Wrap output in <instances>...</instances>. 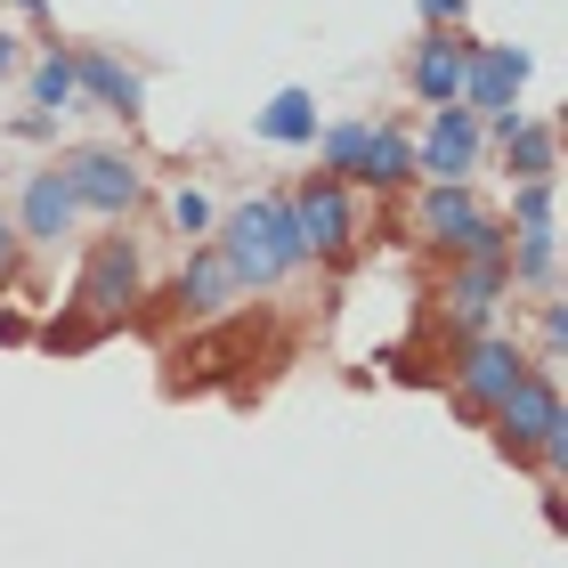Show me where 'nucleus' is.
<instances>
[{
    "instance_id": "obj_1",
    "label": "nucleus",
    "mask_w": 568,
    "mask_h": 568,
    "mask_svg": "<svg viewBox=\"0 0 568 568\" xmlns=\"http://www.w3.org/2000/svg\"><path fill=\"white\" fill-rule=\"evenodd\" d=\"M220 252H227V268H236V284L244 293H268V284H284L308 252H301V236H293V212H284L276 195H261V203H244L236 220H227V236H220Z\"/></svg>"
},
{
    "instance_id": "obj_2",
    "label": "nucleus",
    "mask_w": 568,
    "mask_h": 568,
    "mask_svg": "<svg viewBox=\"0 0 568 568\" xmlns=\"http://www.w3.org/2000/svg\"><path fill=\"white\" fill-rule=\"evenodd\" d=\"M487 415H496V430H504V447H511V455H545L552 471L568 463V415H560L552 374H536V366H528L496 406H487Z\"/></svg>"
},
{
    "instance_id": "obj_3",
    "label": "nucleus",
    "mask_w": 568,
    "mask_h": 568,
    "mask_svg": "<svg viewBox=\"0 0 568 568\" xmlns=\"http://www.w3.org/2000/svg\"><path fill=\"white\" fill-rule=\"evenodd\" d=\"M423 236H438V244L455 252V261H487V252H511L504 220H487V212H479V195L463 187V179H430V195H423Z\"/></svg>"
},
{
    "instance_id": "obj_4",
    "label": "nucleus",
    "mask_w": 568,
    "mask_h": 568,
    "mask_svg": "<svg viewBox=\"0 0 568 568\" xmlns=\"http://www.w3.org/2000/svg\"><path fill=\"white\" fill-rule=\"evenodd\" d=\"M65 187H73V203H82V212L122 220V212L146 195V179H139V163H131L122 146H82V154H65Z\"/></svg>"
},
{
    "instance_id": "obj_5",
    "label": "nucleus",
    "mask_w": 568,
    "mask_h": 568,
    "mask_svg": "<svg viewBox=\"0 0 568 568\" xmlns=\"http://www.w3.org/2000/svg\"><path fill=\"white\" fill-rule=\"evenodd\" d=\"M284 212H293L301 252H317V261H342L349 236H357V212H349V187H342V179H308Z\"/></svg>"
},
{
    "instance_id": "obj_6",
    "label": "nucleus",
    "mask_w": 568,
    "mask_h": 568,
    "mask_svg": "<svg viewBox=\"0 0 568 568\" xmlns=\"http://www.w3.org/2000/svg\"><path fill=\"white\" fill-rule=\"evenodd\" d=\"M520 374H528V357L511 349L504 333H471V342H463V357H455V390H463V406H471V415H487V406H496Z\"/></svg>"
},
{
    "instance_id": "obj_7",
    "label": "nucleus",
    "mask_w": 568,
    "mask_h": 568,
    "mask_svg": "<svg viewBox=\"0 0 568 568\" xmlns=\"http://www.w3.org/2000/svg\"><path fill=\"white\" fill-rule=\"evenodd\" d=\"M139 284H146L139 244H131V236H106V244L90 252V268H82V308L106 325V317H122V308L139 301Z\"/></svg>"
},
{
    "instance_id": "obj_8",
    "label": "nucleus",
    "mask_w": 568,
    "mask_h": 568,
    "mask_svg": "<svg viewBox=\"0 0 568 568\" xmlns=\"http://www.w3.org/2000/svg\"><path fill=\"white\" fill-rule=\"evenodd\" d=\"M479 146H487V131H479L471 106H430V131L415 146V171H430V179H471Z\"/></svg>"
},
{
    "instance_id": "obj_9",
    "label": "nucleus",
    "mask_w": 568,
    "mask_h": 568,
    "mask_svg": "<svg viewBox=\"0 0 568 568\" xmlns=\"http://www.w3.org/2000/svg\"><path fill=\"white\" fill-rule=\"evenodd\" d=\"M520 82H528V49H479L471 41V65H463V98L455 106H471V114H520L511 98H520Z\"/></svg>"
},
{
    "instance_id": "obj_10",
    "label": "nucleus",
    "mask_w": 568,
    "mask_h": 568,
    "mask_svg": "<svg viewBox=\"0 0 568 568\" xmlns=\"http://www.w3.org/2000/svg\"><path fill=\"white\" fill-rule=\"evenodd\" d=\"M73 220H82V203H73L65 171H33V179H24V203H17V244H58V236H73Z\"/></svg>"
},
{
    "instance_id": "obj_11",
    "label": "nucleus",
    "mask_w": 568,
    "mask_h": 568,
    "mask_svg": "<svg viewBox=\"0 0 568 568\" xmlns=\"http://www.w3.org/2000/svg\"><path fill=\"white\" fill-rule=\"evenodd\" d=\"M463 65H471V41L430 33V41L415 49V65H406V82H415L423 106H455V98H463Z\"/></svg>"
},
{
    "instance_id": "obj_12",
    "label": "nucleus",
    "mask_w": 568,
    "mask_h": 568,
    "mask_svg": "<svg viewBox=\"0 0 568 568\" xmlns=\"http://www.w3.org/2000/svg\"><path fill=\"white\" fill-rule=\"evenodd\" d=\"M511 293V276H504V252H487V261H463L455 284H447V308H455V325L463 333H487V317H496V301Z\"/></svg>"
},
{
    "instance_id": "obj_13",
    "label": "nucleus",
    "mask_w": 568,
    "mask_h": 568,
    "mask_svg": "<svg viewBox=\"0 0 568 568\" xmlns=\"http://www.w3.org/2000/svg\"><path fill=\"white\" fill-rule=\"evenodd\" d=\"M244 284H236V268H227V252L220 244H203V252H187V268H179V301L195 308V317H220L227 301H236Z\"/></svg>"
},
{
    "instance_id": "obj_14",
    "label": "nucleus",
    "mask_w": 568,
    "mask_h": 568,
    "mask_svg": "<svg viewBox=\"0 0 568 568\" xmlns=\"http://www.w3.org/2000/svg\"><path fill=\"white\" fill-rule=\"evenodd\" d=\"M73 82H82L90 98H98V106H114V114H139V73L131 65H114L106 58V49H73Z\"/></svg>"
},
{
    "instance_id": "obj_15",
    "label": "nucleus",
    "mask_w": 568,
    "mask_h": 568,
    "mask_svg": "<svg viewBox=\"0 0 568 568\" xmlns=\"http://www.w3.org/2000/svg\"><path fill=\"white\" fill-rule=\"evenodd\" d=\"M349 179H366V187H406V179H415V146H406L398 131H374V122H366Z\"/></svg>"
},
{
    "instance_id": "obj_16",
    "label": "nucleus",
    "mask_w": 568,
    "mask_h": 568,
    "mask_svg": "<svg viewBox=\"0 0 568 568\" xmlns=\"http://www.w3.org/2000/svg\"><path fill=\"white\" fill-rule=\"evenodd\" d=\"M496 139H504V154H511V171L520 179H552V122H528V114H496Z\"/></svg>"
},
{
    "instance_id": "obj_17",
    "label": "nucleus",
    "mask_w": 568,
    "mask_h": 568,
    "mask_svg": "<svg viewBox=\"0 0 568 568\" xmlns=\"http://www.w3.org/2000/svg\"><path fill=\"white\" fill-rule=\"evenodd\" d=\"M261 139L276 146H308L317 139V106H308V90H276L268 106H261Z\"/></svg>"
},
{
    "instance_id": "obj_18",
    "label": "nucleus",
    "mask_w": 568,
    "mask_h": 568,
    "mask_svg": "<svg viewBox=\"0 0 568 568\" xmlns=\"http://www.w3.org/2000/svg\"><path fill=\"white\" fill-rule=\"evenodd\" d=\"M73 98H82V82H73V49H49V58L33 65V106L41 114H65Z\"/></svg>"
},
{
    "instance_id": "obj_19",
    "label": "nucleus",
    "mask_w": 568,
    "mask_h": 568,
    "mask_svg": "<svg viewBox=\"0 0 568 568\" xmlns=\"http://www.w3.org/2000/svg\"><path fill=\"white\" fill-rule=\"evenodd\" d=\"M511 227H520V236H552V179H520V195H511Z\"/></svg>"
},
{
    "instance_id": "obj_20",
    "label": "nucleus",
    "mask_w": 568,
    "mask_h": 568,
    "mask_svg": "<svg viewBox=\"0 0 568 568\" xmlns=\"http://www.w3.org/2000/svg\"><path fill=\"white\" fill-rule=\"evenodd\" d=\"M357 139H366V122H333L325 139H308V146H317V163H325V179H349V163H357Z\"/></svg>"
},
{
    "instance_id": "obj_21",
    "label": "nucleus",
    "mask_w": 568,
    "mask_h": 568,
    "mask_svg": "<svg viewBox=\"0 0 568 568\" xmlns=\"http://www.w3.org/2000/svg\"><path fill=\"white\" fill-rule=\"evenodd\" d=\"M552 236H520V252H504V276H520V284H552Z\"/></svg>"
},
{
    "instance_id": "obj_22",
    "label": "nucleus",
    "mask_w": 568,
    "mask_h": 568,
    "mask_svg": "<svg viewBox=\"0 0 568 568\" xmlns=\"http://www.w3.org/2000/svg\"><path fill=\"white\" fill-rule=\"evenodd\" d=\"M171 227H179V236H203V227H212V203H203L195 187H179L171 195Z\"/></svg>"
},
{
    "instance_id": "obj_23",
    "label": "nucleus",
    "mask_w": 568,
    "mask_h": 568,
    "mask_svg": "<svg viewBox=\"0 0 568 568\" xmlns=\"http://www.w3.org/2000/svg\"><path fill=\"white\" fill-rule=\"evenodd\" d=\"M9 268H17V220L0 212V284H9Z\"/></svg>"
},
{
    "instance_id": "obj_24",
    "label": "nucleus",
    "mask_w": 568,
    "mask_h": 568,
    "mask_svg": "<svg viewBox=\"0 0 568 568\" xmlns=\"http://www.w3.org/2000/svg\"><path fill=\"white\" fill-rule=\"evenodd\" d=\"M423 17L430 24H463V0H423Z\"/></svg>"
},
{
    "instance_id": "obj_25",
    "label": "nucleus",
    "mask_w": 568,
    "mask_h": 568,
    "mask_svg": "<svg viewBox=\"0 0 568 568\" xmlns=\"http://www.w3.org/2000/svg\"><path fill=\"white\" fill-rule=\"evenodd\" d=\"M9 73H17V41L0 33V82H9Z\"/></svg>"
},
{
    "instance_id": "obj_26",
    "label": "nucleus",
    "mask_w": 568,
    "mask_h": 568,
    "mask_svg": "<svg viewBox=\"0 0 568 568\" xmlns=\"http://www.w3.org/2000/svg\"><path fill=\"white\" fill-rule=\"evenodd\" d=\"M17 9H33V17H41V0H17Z\"/></svg>"
}]
</instances>
